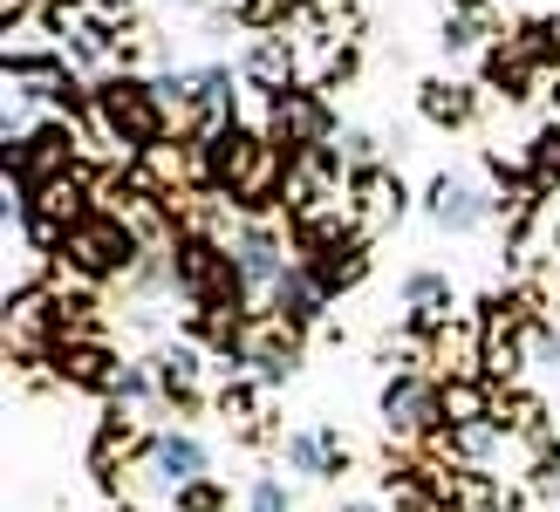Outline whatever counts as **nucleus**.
I'll return each instance as SVG.
<instances>
[{"mask_svg":"<svg viewBox=\"0 0 560 512\" xmlns=\"http://www.w3.org/2000/svg\"><path fill=\"white\" fill-rule=\"evenodd\" d=\"M199 164H206V185L226 198L233 212H246V219H267V212L288 206L294 158L280 151L267 130H254V124H240V117L219 124L199 144Z\"/></svg>","mask_w":560,"mask_h":512,"instance_id":"nucleus-1","label":"nucleus"},{"mask_svg":"<svg viewBox=\"0 0 560 512\" xmlns=\"http://www.w3.org/2000/svg\"><path fill=\"white\" fill-rule=\"evenodd\" d=\"M172 288L191 301V315H254V288H246V274L233 260L226 240L212 233H178L172 246Z\"/></svg>","mask_w":560,"mask_h":512,"instance_id":"nucleus-2","label":"nucleus"},{"mask_svg":"<svg viewBox=\"0 0 560 512\" xmlns=\"http://www.w3.org/2000/svg\"><path fill=\"white\" fill-rule=\"evenodd\" d=\"M90 117H96V130L109 137V144H124V158H137V151H151V144L172 137V117H164L158 82L130 75V69L90 82Z\"/></svg>","mask_w":560,"mask_h":512,"instance_id":"nucleus-3","label":"nucleus"},{"mask_svg":"<svg viewBox=\"0 0 560 512\" xmlns=\"http://www.w3.org/2000/svg\"><path fill=\"white\" fill-rule=\"evenodd\" d=\"M96 212V171H55V178H42V185H21V233H27V246L35 253H62V240L75 233L82 219Z\"/></svg>","mask_w":560,"mask_h":512,"instance_id":"nucleus-4","label":"nucleus"},{"mask_svg":"<svg viewBox=\"0 0 560 512\" xmlns=\"http://www.w3.org/2000/svg\"><path fill=\"white\" fill-rule=\"evenodd\" d=\"M144 240L130 233V219L117 212H90L75 225V233L62 240V253H55V267H69V280H117V274H137V260H144Z\"/></svg>","mask_w":560,"mask_h":512,"instance_id":"nucleus-5","label":"nucleus"},{"mask_svg":"<svg viewBox=\"0 0 560 512\" xmlns=\"http://www.w3.org/2000/svg\"><path fill=\"white\" fill-rule=\"evenodd\" d=\"M260 130H267L288 158L335 151V137H342V130H335V103H328L322 90H307V82H301V90L267 96V124H260Z\"/></svg>","mask_w":560,"mask_h":512,"instance_id":"nucleus-6","label":"nucleus"},{"mask_svg":"<svg viewBox=\"0 0 560 512\" xmlns=\"http://www.w3.org/2000/svg\"><path fill=\"white\" fill-rule=\"evenodd\" d=\"M560 55V27L553 21H520L513 35H499L486 48V82L499 96H534V75Z\"/></svg>","mask_w":560,"mask_h":512,"instance_id":"nucleus-7","label":"nucleus"},{"mask_svg":"<svg viewBox=\"0 0 560 512\" xmlns=\"http://www.w3.org/2000/svg\"><path fill=\"white\" fill-rule=\"evenodd\" d=\"M294 362H301V328H294V322H280L273 307L246 315V335H240L233 369H254V383H288Z\"/></svg>","mask_w":560,"mask_h":512,"instance_id":"nucleus-8","label":"nucleus"},{"mask_svg":"<svg viewBox=\"0 0 560 512\" xmlns=\"http://www.w3.org/2000/svg\"><path fill=\"white\" fill-rule=\"evenodd\" d=\"M75 117H48L35 130H21V144H8V178L14 185H42L55 171H75Z\"/></svg>","mask_w":560,"mask_h":512,"instance_id":"nucleus-9","label":"nucleus"},{"mask_svg":"<svg viewBox=\"0 0 560 512\" xmlns=\"http://www.w3.org/2000/svg\"><path fill=\"white\" fill-rule=\"evenodd\" d=\"M424 212L438 233H479V225L499 212V198L479 185V178H465V171H438L431 178V198H424Z\"/></svg>","mask_w":560,"mask_h":512,"instance_id":"nucleus-10","label":"nucleus"},{"mask_svg":"<svg viewBox=\"0 0 560 512\" xmlns=\"http://www.w3.org/2000/svg\"><path fill=\"white\" fill-rule=\"evenodd\" d=\"M349 206H355L362 240H376V233H389V225L404 219L410 191H404V178L389 164H376V171H349Z\"/></svg>","mask_w":560,"mask_h":512,"instance_id":"nucleus-11","label":"nucleus"},{"mask_svg":"<svg viewBox=\"0 0 560 512\" xmlns=\"http://www.w3.org/2000/svg\"><path fill=\"white\" fill-rule=\"evenodd\" d=\"M144 472L164 492H185V486H199V478H212V451L191 431H158V438H144Z\"/></svg>","mask_w":560,"mask_h":512,"instance_id":"nucleus-12","label":"nucleus"},{"mask_svg":"<svg viewBox=\"0 0 560 512\" xmlns=\"http://www.w3.org/2000/svg\"><path fill=\"white\" fill-rule=\"evenodd\" d=\"M383 423L397 438H431V431H444V423H438V383H424L417 369L389 376L383 383Z\"/></svg>","mask_w":560,"mask_h":512,"instance_id":"nucleus-13","label":"nucleus"},{"mask_svg":"<svg viewBox=\"0 0 560 512\" xmlns=\"http://www.w3.org/2000/svg\"><path fill=\"white\" fill-rule=\"evenodd\" d=\"M226 246H233V260H240V274H246V288H254V294H273L280 274L294 267V260H288V240H280L267 219H246Z\"/></svg>","mask_w":560,"mask_h":512,"instance_id":"nucleus-14","label":"nucleus"},{"mask_svg":"<svg viewBox=\"0 0 560 512\" xmlns=\"http://www.w3.org/2000/svg\"><path fill=\"white\" fill-rule=\"evenodd\" d=\"M301 267L315 274V288L335 301V294H349L370 280V240L349 233V240H328V246H301Z\"/></svg>","mask_w":560,"mask_h":512,"instance_id":"nucleus-15","label":"nucleus"},{"mask_svg":"<svg viewBox=\"0 0 560 512\" xmlns=\"http://www.w3.org/2000/svg\"><path fill=\"white\" fill-rule=\"evenodd\" d=\"M151 376H158L164 404H178V417H191L206 404V356H199V341H172V349H158Z\"/></svg>","mask_w":560,"mask_h":512,"instance_id":"nucleus-16","label":"nucleus"},{"mask_svg":"<svg viewBox=\"0 0 560 512\" xmlns=\"http://www.w3.org/2000/svg\"><path fill=\"white\" fill-rule=\"evenodd\" d=\"M438 423L444 431H479V423H499L492 410V376H438Z\"/></svg>","mask_w":560,"mask_h":512,"instance_id":"nucleus-17","label":"nucleus"},{"mask_svg":"<svg viewBox=\"0 0 560 512\" xmlns=\"http://www.w3.org/2000/svg\"><path fill=\"white\" fill-rule=\"evenodd\" d=\"M404 307H410L417 335H444L452 315H458V294H452V280H444L438 267H417V274H404Z\"/></svg>","mask_w":560,"mask_h":512,"instance_id":"nucleus-18","label":"nucleus"},{"mask_svg":"<svg viewBox=\"0 0 560 512\" xmlns=\"http://www.w3.org/2000/svg\"><path fill=\"white\" fill-rule=\"evenodd\" d=\"M288 472H301V478H342L349 472V444H342V431H328V423H307V431H288Z\"/></svg>","mask_w":560,"mask_h":512,"instance_id":"nucleus-19","label":"nucleus"},{"mask_svg":"<svg viewBox=\"0 0 560 512\" xmlns=\"http://www.w3.org/2000/svg\"><path fill=\"white\" fill-rule=\"evenodd\" d=\"M55 376L62 383H75V389H117V376H124V362L109 356V341H62L55 349Z\"/></svg>","mask_w":560,"mask_h":512,"instance_id":"nucleus-20","label":"nucleus"},{"mask_svg":"<svg viewBox=\"0 0 560 512\" xmlns=\"http://www.w3.org/2000/svg\"><path fill=\"white\" fill-rule=\"evenodd\" d=\"M240 75L254 82V90L280 96V90H301V62H294V42L288 35H254V48H246Z\"/></svg>","mask_w":560,"mask_h":512,"instance_id":"nucleus-21","label":"nucleus"},{"mask_svg":"<svg viewBox=\"0 0 560 512\" xmlns=\"http://www.w3.org/2000/svg\"><path fill=\"white\" fill-rule=\"evenodd\" d=\"M417 109H424V124H438V130H465L479 117V96L452 75H431V82H417Z\"/></svg>","mask_w":560,"mask_h":512,"instance_id":"nucleus-22","label":"nucleus"},{"mask_svg":"<svg viewBox=\"0 0 560 512\" xmlns=\"http://www.w3.org/2000/svg\"><path fill=\"white\" fill-rule=\"evenodd\" d=\"M267 307H273L280 322H294V328H307V322H322V307H328V294L315 288V274H307V267L294 260L288 274H280V288L267 294Z\"/></svg>","mask_w":560,"mask_h":512,"instance_id":"nucleus-23","label":"nucleus"},{"mask_svg":"<svg viewBox=\"0 0 560 512\" xmlns=\"http://www.w3.org/2000/svg\"><path fill=\"white\" fill-rule=\"evenodd\" d=\"M492 35V0H452L444 8V48L465 55V48H479Z\"/></svg>","mask_w":560,"mask_h":512,"instance_id":"nucleus-24","label":"nucleus"},{"mask_svg":"<svg viewBox=\"0 0 560 512\" xmlns=\"http://www.w3.org/2000/svg\"><path fill=\"white\" fill-rule=\"evenodd\" d=\"M307 0H233V21L246 35H280V27H294V14Z\"/></svg>","mask_w":560,"mask_h":512,"instance_id":"nucleus-25","label":"nucleus"},{"mask_svg":"<svg viewBox=\"0 0 560 512\" xmlns=\"http://www.w3.org/2000/svg\"><path fill=\"white\" fill-rule=\"evenodd\" d=\"M526 178H534L540 191H553V185H560V117H553V124H540L534 151H526Z\"/></svg>","mask_w":560,"mask_h":512,"instance_id":"nucleus-26","label":"nucleus"},{"mask_svg":"<svg viewBox=\"0 0 560 512\" xmlns=\"http://www.w3.org/2000/svg\"><path fill=\"white\" fill-rule=\"evenodd\" d=\"M335 158H342L349 171H376L383 164V144H376V130H342V137H335Z\"/></svg>","mask_w":560,"mask_h":512,"instance_id":"nucleus-27","label":"nucleus"},{"mask_svg":"<svg viewBox=\"0 0 560 512\" xmlns=\"http://www.w3.org/2000/svg\"><path fill=\"white\" fill-rule=\"evenodd\" d=\"M172 505H178V512H233V492L219 486V478H199V486L172 492Z\"/></svg>","mask_w":560,"mask_h":512,"instance_id":"nucleus-28","label":"nucleus"},{"mask_svg":"<svg viewBox=\"0 0 560 512\" xmlns=\"http://www.w3.org/2000/svg\"><path fill=\"white\" fill-rule=\"evenodd\" d=\"M219 410H226V423H254V417H260V383L233 376L226 389H219Z\"/></svg>","mask_w":560,"mask_h":512,"instance_id":"nucleus-29","label":"nucleus"},{"mask_svg":"<svg viewBox=\"0 0 560 512\" xmlns=\"http://www.w3.org/2000/svg\"><path fill=\"white\" fill-rule=\"evenodd\" d=\"M246 512H294V499H288V486H280L273 472H260L254 486H246Z\"/></svg>","mask_w":560,"mask_h":512,"instance_id":"nucleus-30","label":"nucleus"},{"mask_svg":"<svg viewBox=\"0 0 560 512\" xmlns=\"http://www.w3.org/2000/svg\"><path fill=\"white\" fill-rule=\"evenodd\" d=\"M342 512H383L376 499H342Z\"/></svg>","mask_w":560,"mask_h":512,"instance_id":"nucleus-31","label":"nucleus"},{"mask_svg":"<svg viewBox=\"0 0 560 512\" xmlns=\"http://www.w3.org/2000/svg\"><path fill=\"white\" fill-rule=\"evenodd\" d=\"M109 512H137V505H109Z\"/></svg>","mask_w":560,"mask_h":512,"instance_id":"nucleus-32","label":"nucleus"},{"mask_svg":"<svg viewBox=\"0 0 560 512\" xmlns=\"http://www.w3.org/2000/svg\"><path fill=\"white\" fill-rule=\"evenodd\" d=\"M178 8H185V0H178Z\"/></svg>","mask_w":560,"mask_h":512,"instance_id":"nucleus-33","label":"nucleus"}]
</instances>
